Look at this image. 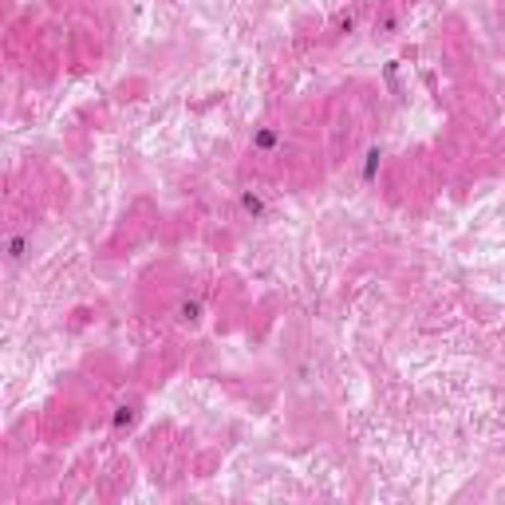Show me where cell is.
Instances as JSON below:
<instances>
[{"label": "cell", "instance_id": "6da1fadb", "mask_svg": "<svg viewBox=\"0 0 505 505\" xmlns=\"http://www.w3.org/2000/svg\"><path fill=\"white\" fill-rule=\"evenodd\" d=\"M281 146H284L281 127H257L253 135H249V150H253L257 158H273Z\"/></svg>", "mask_w": 505, "mask_h": 505}, {"label": "cell", "instance_id": "7a4b0ae2", "mask_svg": "<svg viewBox=\"0 0 505 505\" xmlns=\"http://www.w3.org/2000/svg\"><path fill=\"white\" fill-rule=\"evenodd\" d=\"M28 257H32V233H28V229L9 233V241H4V261L16 269V265H24Z\"/></svg>", "mask_w": 505, "mask_h": 505}, {"label": "cell", "instance_id": "3957f363", "mask_svg": "<svg viewBox=\"0 0 505 505\" xmlns=\"http://www.w3.org/2000/svg\"><path fill=\"white\" fill-rule=\"evenodd\" d=\"M241 214L245 217H253V222H261V217L269 214V202H265V194H261V189H241Z\"/></svg>", "mask_w": 505, "mask_h": 505}, {"label": "cell", "instance_id": "277c9868", "mask_svg": "<svg viewBox=\"0 0 505 505\" xmlns=\"http://www.w3.org/2000/svg\"><path fill=\"white\" fill-rule=\"evenodd\" d=\"M174 316H178V324H186V328H197V324H202V300H182V304H178V312H174Z\"/></svg>", "mask_w": 505, "mask_h": 505}, {"label": "cell", "instance_id": "5b68a950", "mask_svg": "<svg viewBox=\"0 0 505 505\" xmlns=\"http://www.w3.org/2000/svg\"><path fill=\"white\" fill-rule=\"evenodd\" d=\"M375 32H379V36H395V32H399V16H395V12H383V16H375Z\"/></svg>", "mask_w": 505, "mask_h": 505}, {"label": "cell", "instance_id": "8992f818", "mask_svg": "<svg viewBox=\"0 0 505 505\" xmlns=\"http://www.w3.org/2000/svg\"><path fill=\"white\" fill-rule=\"evenodd\" d=\"M351 28H355V16H340V20H335V32H351Z\"/></svg>", "mask_w": 505, "mask_h": 505}, {"label": "cell", "instance_id": "52a82bcc", "mask_svg": "<svg viewBox=\"0 0 505 505\" xmlns=\"http://www.w3.org/2000/svg\"><path fill=\"white\" fill-rule=\"evenodd\" d=\"M501 12H505V4H501Z\"/></svg>", "mask_w": 505, "mask_h": 505}]
</instances>
